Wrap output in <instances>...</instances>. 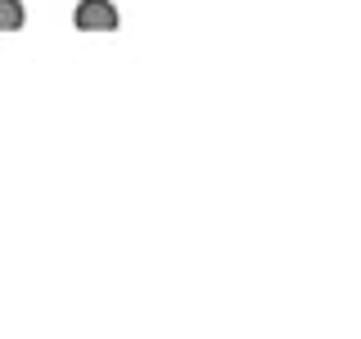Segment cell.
<instances>
[{
  "instance_id": "6da1fadb",
  "label": "cell",
  "mask_w": 361,
  "mask_h": 339,
  "mask_svg": "<svg viewBox=\"0 0 361 339\" xmlns=\"http://www.w3.org/2000/svg\"><path fill=\"white\" fill-rule=\"evenodd\" d=\"M73 23H77V32H113L122 18H118V5H113V0H82Z\"/></svg>"
},
{
  "instance_id": "7a4b0ae2",
  "label": "cell",
  "mask_w": 361,
  "mask_h": 339,
  "mask_svg": "<svg viewBox=\"0 0 361 339\" xmlns=\"http://www.w3.org/2000/svg\"><path fill=\"white\" fill-rule=\"evenodd\" d=\"M23 23H27V9H23V0H0V32H18Z\"/></svg>"
}]
</instances>
